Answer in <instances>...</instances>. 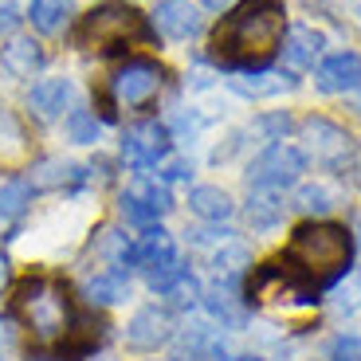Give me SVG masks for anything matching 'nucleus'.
I'll use <instances>...</instances> for the list:
<instances>
[{
    "mask_svg": "<svg viewBox=\"0 0 361 361\" xmlns=\"http://www.w3.org/2000/svg\"><path fill=\"white\" fill-rule=\"evenodd\" d=\"M287 12L279 0H247L212 27V59L232 71H259L283 44Z\"/></svg>",
    "mask_w": 361,
    "mask_h": 361,
    "instance_id": "f257e3e1",
    "label": "nucleus"
},
{
    "mask_svg": "<svg viewBox=\"0 0 361 361\" xmlns=\"http://www.w3.org/2000/svg\"><path fill=\"white\" fill-rule=\"evenodd\" d=\"M353 255V240L342 224L330 220H314V224L295 228L287 244V263L290 271H298L307 283H334Z\"/></svg>",
    "mask_w": 361,
    "mask_h": 361,
    "instance_id": "f03ea898",
    "label": "nucleus"
},
{
    "mask_svg": "<svg viewBox=\"0 0 361 361\" xmlns=\"http://www.w3.org/2000/svg\"><path fill=\"white\" fill-rule=\"evenodd\" d=\"M12 310L36 342H59L75 326L71 295H67L63 283L47 279V275H32V279L20 283L12 290Z\"/></svg>",
    "mask_w": 361,
    "mask_h": 361,
    "instance_id": "7ed1b4c3",
    "label": "nucleus"
},
{
    "mask_svg": "<svg viewBox=\"0 0 361 361\" xmlns=\"http://www.w3.org/2000/svg\"><path fill=\"white\" fill-rule=\"evenodd\" d=\"M149 39V24L137 8L130 4H99L75 27V44L79 47H94V51H122L126 44Z\"/></svg>",
    "mask_w": 361,
    "mask_h": 361,
    "instance_id": "20e7f679",
    "label": "nucleus"
},
{
    "mask_svg": "<svg viewBox=\"0 0 361 361\" xmlns=\"http://www.w3.org/2000/svg\"><path fill=\"white\" fill-rule=\"evenodd\" d=\"M302 173H307V157H302V149H295V145H287V142H275L252 161V169H247V185H252V189L275 192V189H290V185H298Z\"/></svg>",
    "mask_w": 361,
    "mask_h": 361,
    "instance_id": "39448f33",
    "label": "nucleus"
},
{
    "mask_svg": "<svg viewBox=\"0 0 361 361\" xmlns=\"http://www.w3.org/2000/svg\"><path fill=\"white\" fill-rule=\"evenodd\" d=\"M247 298L252 302H310L314 290L310 283L290 267H279V263H267L252 275V287H247Z\"/></svg>",
    "mask_w": 361,
    "mask_h": 361,
    "instance_id": "423d86ee",
    "label": "nucleus"
},
{
    "mask_svg": "<svg viewBox=\"0 0 361 361\" xmlns=\"http://www.w3.org/2000/svg\"><path fill=\"white\" fill-rule=\"evenodd\" d=\"M161 90V67L149 59H130L122 71L110 79V99L118 106H142Z\"/></svg>",
    "mask_w": 361,
    "mask_h": 361,
    "instance_id": "0eeeda50",
    "label": "nucleus"
},
{
    "mask_svg": "<svg viewBox=\"0 0 361 361\" xmlns=\"http://www.w3.org/2000/svg\"><path fill=\"white\" fill-rule=\"evenodd\" d=\"M169 154V130L161 122H137L122 134V161L130 169H154L157 161H165Z\"/></svg>",
    "mask_w": 361,
    "mask_h": 361,
    "instance_id": "6e6552de",
    "label": "nucleus"
},
{
    "mask_svg": "<svg viewBox=\"0 0 361 361\" xmlns=\"http://www.w3.org/2000/svg\"><path fill=\"white\" fill-rule=\"evenodd\" d=\"M177 322H173L169 307H142L126 322V345L130 350H157V345L173 342Z\"/></svg>",
    "mask_w": 361,
    "mask_h": 361,
    "instance_id": "1a4fd4ad",
    "label": "nucleus"
},
{
    "mask_svg": "<svg viewBox=\"0 0 361 361\" xmlns=\"http://www.w3.org/2000/svg\"><path fill=\"white\" fill-rule=\"evenodd\" d=\"M180 259L177 244H173V235L165 232V228H145L142 240H134V244L126 247V255H122V267H161V263H173Z\"/></svg>",
    "mask_w": 361,
    "mask_h": 361,
    "instance_id": "9d476101",
    "label": "nucleus"
},
{
    "mask_svg": "<svg viewBox=\"0 0 361 361\" xmlns=\"http://www.w3.org/2000/svg\"><path fill=\"white\" fill-rule=\"evenodd\" d=\"M314 82H318V90H330V94L361 87V55H353V51L326 55L322 63L314 67Z\"/></svg>",
    "mask_w": 361,
    "mask_h": 361,
    "instance_id": "9b49d317",
    "label": "nucleus"
},
{
    "mask_svg": "<svg viewBox=\"0 0 361 361\" xmlns=\"http://www.w3.org/2000/svg\"><path fill=\"white\" fill-rule=\"evenodd\" d=\"M67 99H71V82L67 79H39L36 87L27 90V110H32L39 122H51V118L63 114Z\"/></svg>",
    "mask_w": 361,
    "mask_h": 361,
    "instance_id": "f8f14e48",
    "label": "nucleus"
},
{
    "mask_svg": "<svg viewBox=\"0 0 361 361\" xmlns=\"http://www.w3.org/2000/svg\"><path fill=\"white\" fill-rule=\"evenodd\" d=\"M154 24L161 36L169 39H189L200 32V16L197 8H189V4H180V0H169V4H161V8L154 12Z\"/></svg>",
    "mask_w": 361,
    "mask_h": 361,
    "instance_id": "ddd939ff",
    "label": "nucleus"
},
{
    "mask_svg": "<svg viewBox=\"0 0 361 361\" xmlns=\"http://www.w3.org/2000/svg\"><path fill=\"white\" fill-rule=\"evenodd\" d=\"M87 298L94 302V307H118V302H126L130 298V279L126 271H99V275H90L87 279Z\"/></svg>",
    "mask_w": 361,
    "mask_h": 361,
    "instance_id": "4468645a",
    "label": "nucleus"
},
{
    "mask_svg": "<svg viewBox=\"0 0 361 361\" xmlns=\"http://www.w3.org/2000/svg\"><path fill=\"white\" fill-rule=\"evenodd\" d=\"M204 310L216 318L220 326H240V298H235V275H224L212 290H204Z\"/></svg>",
    "mask_w": 361,
    "mask_h": 361,
    "instance_id": "2eb2a0df",
    "label": "nucleus"
},
{
    "mask_svg": "<svg viewBox=\"0 0 361 361\" xmlns=\"http://www.w3.org/2000/svg\"><path fill=\"white\" fill-rule=\"evenodd\" d=\"M318 55H322V32H314V27H290L287 44H283V59L295 71H302V67H314Z\"/></svg>",
    "mask_w": 361,
    "mask_h": 361,
    "instance_id": "dca6fc26",
    "label": "nucleus"
},
{
    "mask_svg": "<svg viewBox=\"0 0 361 361\" xmlns=\"http://www.w3.org/2000/svg\"><path fill=\"white\" fill-rule=\"evenodd\" d=\"M189 208L200 220H208V224H224L235 204L224 189H216V185H197V189L189 192Z\"/></svg>",
    "mask_w": 361,
    "mask_h": 361,
    "instance_id": "f3484780",
    "label": "nucleus"
},
{
    "mask_svg": "<svg viewBox=\"0 0 361 361\" xmlns=\"http://www.w3.org/2000/svg\"><path fill=\"white\" fill-rule=\"evenodd\" d=\"M44 67V51H39V44H32V39H12L4 51H0V71H8L12 79H27L32 71H39Z\"/></svg>",
    "mask_w": 361,
    "mask_h": 361,
    "instance_id": "a211bd4d",
    "label": "nucleus"
},
{
    "mask_svg": "<svg viewBox=\"0 0 361 361\" xmlns=\"http://www.w3.org/2000/svg\"><path fill=\"white\" fill-rule=\"evenodd\" d=\"M302 134L310 137V145H314L322 157H338L350 149V134H345L342 126H334V122H326V118H307L302 122Z\"/></svg>",
    "mask_w": 361,
    "mask_h": 361,
    "instance_id": "6ab92c4d",
    "label": "nucleus"
},
{
    "mask_svg": "<svg viewBox=\"0 0 361 361\" xmlns=\"http://www.w3.org/2000/svg\"><path fill=\"white\" fill-rule=\"evenodd\" d=\"M27 154V134L8 106H0V165H16Z\"/></svg>",
    "mask_w": 361,
    "mask_h": 361,
    "instance_id": "aec40b11",
    "label": "nucleus"
},
{
    "mask_svg": "<svg viewBox=\"0 0 361 361\" xmlns=\"http://www.w3.org/2000/svg\"><path fill=\"white\" fill-rule=\"evenodd\" d=\"M87 169L71 161H44L32 173V189H59V185H82Z\"/></svg>",
    "mask_w": 361,
    "mask_h": 361,
    "instance_id": "412c9836",
    "label": "nucleus"
},
{
    "mask_svg": "<svg viewBox=\"0 0 361 361\" xmlns=\"http://www.w3.org/2000/svg\"><path fill=\"white\" fill-rule=\"evenodd\" d=\"M283 220V200L267 189H252V200H247V224L255 232H267Z\"/></svg>",
    "mask_w": 361,
    "mask_h": 361,
    "instance_id": "4be33fe9",
    "label": "nucleus"
},
{
    "mask_svg": "<svg viewBox=\"0 0 361 361\" xmlns=\"http://www.w3.org/2000/svg\"><path fill=\"white\" fill-rule=\"evenodd\" d=\"M32 204V180L12 177L0 185V220H20Z\"/></svg>",
    "mask_w": 361,
    "mask_h": 361,
    "instance_id": "5701e85b",
    "label": "nucleus"
},
{
    "mask_svg": "<svg viewBox=\"0 0 361 361\" xmlns=\"http://www.w3.org/2000/svg\"><path fill=\"white\" fill-rule=\"evenodd\" d=\"M290 87H295L290 75H240V79H232V90H240L247 99H267V94H279Z\"/></svg>",
    "mask_w": 361,
    "mask_h": 361,
    "instance_id": "b1692460",
    "label": "nucleus"
},
{
    "mask_svg": "<svg viewBox=\"0 0 361 361\" xmlns=\"http://www.w3.org/2000/svg\"><path fill=\"white\" fill-rule=\"evenodd\" d=\"M247 263H252V252H247L240 240H228V244L208 252V267L216 271V275H235V271L247 267Z\"/></svg>",
    "mask_w": 361,
    "mask_h": 361,
    "instance_id": "393cba45",
    "label": "nucleus"
},
{
    "mask_svg": "<svg viewBox=\"0 0 361 361\" xmlns=\"http://www.w3.org/2000/svg\"><path fill=\"white\" fill-rule=\"evenodd\" d=\"M122 216H126V220H130V224H134V228H154L161 212H157V208L149 204V200H145L142 192L134 189V185H130V189L122 192Z\"/></svg>",
    "mask_w": 361,
    "mask_h": 361,
    "instance_id": "a878e982",
    "label": "nucleus"
},
{
    "mask_svg": "<svg viewBox=\"0 0 361 361\" xmlns=\"http://www.w3.org/2000/svg\"><path fill=\"white\" fill-rule=\"evenodd\" d=\"M67 12H71L67 0H32V24H36L39 32H47V36L63 27Z\"/></svg>",
    "mask_w": 361,
    "mask_h": 361,
    "instance_id": "bb28decb",
    "label": "nucleus"
},
{
    "mask_svg": "<svg viewBox=\"0 0 361 361\" xmlns=\"http://www.w3.org/2000/svg\"><path fill=\"white\" fill-rule=\"evenodd\" d=\"M145 279H149V287H154L157 295H173L180 283L189 279V267H185V259H173V263H161V267H149Z\"/></svg>",
    "mask_w": 361,
    "mask_h": 361,
    "instance_id": "cd10ccee",
    "label": "nucleus"
},
{
    "mask_svg": "<svg viewBox=\"0 0 361 361\" xmlns=\"http://www.w3.org/2000/svg\"><path fill=\"white\" fill-rule=\"evenodd\" d=\"M63 130H67V137H71L75 145H94L99 142V118L90 114V110H82V106L67 114Z\"/></svg>",
    "mask_w": 361,
    "mask_h": 361,
    "instance_id": "c85d7f7f",
    "label": "nucleus"
},
{
    "mask_svg": "<svg viewBox=\"0 0 361 361\" xmlns=\"http://www.w3.org/2000/svg\"><path fill=\"white\" fill-rule=\"evenodd\" d=\"M134 189L142 192V197L149 200V204H154L157 212H169V208H173V197H169V189H165L161 180H154V177H137V180H134Z\"/></svg>",
    "mask_w": 361,
    "mask_h": 361,
    "instance_id": "c756f323",
    "label": "nucleus"
},
{
    "mask_svg": "<svg viewBox=\"0 0 361 361\" xmlns=\"http://www.w3.org/2000/svg\"><path fill=\"white\" fill-rule=\"evenodd\" d=\"M330 361H361V334H338L326 350Z\"/></svg>",
    "mask_w": 361,
    "mask_h": 361,
    "instance_id": "7c9ffc66",
    "label": "nucleus"
},
{
    "mask_svg": "<svg viewBox=\"0 0 361 361\" xmlns=\"http://www.w3.org/2000/svg\"><path fill=\"white\" fill-rule=\"evenodd\" d=\"M295 204L307 208V212H326V208H334V197H330L322 185H307V189H298Z\"/></svg>",
    "mask_w": 361,
    "mask_h": 361,
    "instance_id": "2f4dec72",
    "label": "nucleus"
},
{
    "mask_svg": "<svg viewBox=\"0 0 361 361\" xmlns=\"http://www.w3.org/2000/svg\"><path fill=\"white\" fill-rule=\"evenodd\" d=\"M255 130H263V134H271L275 142H283V134L290 130V118L287 114H267V118H259V122H255Z\"/></svg>",
    "mask_w": 361,
    "mask_h": 361,
    "instance_id": "473e14b6",
    "label": "nucleus"
},
{
    "mask_svg": "<svg viewBox=\"0 0 361 361\" xmlns=\"http://www.w3.org/2000/svg\"><path fill=\"white\" fill-rule=\"evenodd\" d=\"M16 20H20L16 4H12V0H0V36H4V32H12V27H16Z\"/></svg>",
    "mask_w": 361,
    "mask_h": 361,
    "instance_id": "72a5a7b5",
    "label": "nucleus"
},
{
    "mask_svg": "<svg viewBox=\"0 0 361 361\" xmlns=\"http://www.w3.org/2000/svg\"><path fill=\"white\" fill-rule=\"evenodd\" d=\"M189 165H185V161H169V165H165V180H185V177H189Z\"/></svg>",
    "mask_w": 361,
    "mask_h": 361,
    "instance_id": "f704fd0d",
    "label": "nucleus"
},
{
    "mask_svg": "<svg viewBox=\"0 0 361 361\" xmlns=\"http://www.w3.org/2000/svg\"><path fill=\"white\" fill-rule=\"evenodd\" d=\"M8 345H12V330H8V322L0 318V350H8Z\"/></svg>",
    "mask_w": 361,
    "mask_h": 361,
    "instance_id": "c9c22d12",
    "label": "nucleus"
},
{
    "mask_svg": "<svg viewBox=\"0 0 361 361\" xmlns=\"http://www.w3.org/2000/svg\"><path fill=\"white\" fill-rule=\"evenodd\" d=\"M235 0H204V8H212V12H228Z\"/></svg>",
    "mask_w": 361,
    "mask_h": 361,
    "instance_id": "e433bc0d",
    "label": "nucleus"
},
{
    "mask_svg": "<svg viewBox=\"0 0 361 361\" xmlns=\"http://www.w3.org/2000/svg\"><path fill=\"white\" fill-rule=\"evenodd\" d=\"M232 361H267V357H252V353H244V357H232Z\"/></svg>",
    "mask_w": 361,
    "mask_h": 361,
    "instance_id": "4c0bfd02",
    "label": "nucleus"
},
{
    "mask_svg": "<svg viewBox=\"0 0 361 361\" xmlns=\"http://www.w3.org/2000/svg\"><path fill=\"white\" fill-rule=\"evenodd\" d=\"M0 279H4V263H0Z\"/></svg>",
    "mask_w": 361,
    "mask_h": 361,
    "instance_id": "58836bf2",
    "label": "nucleus"
}]
</instances>
